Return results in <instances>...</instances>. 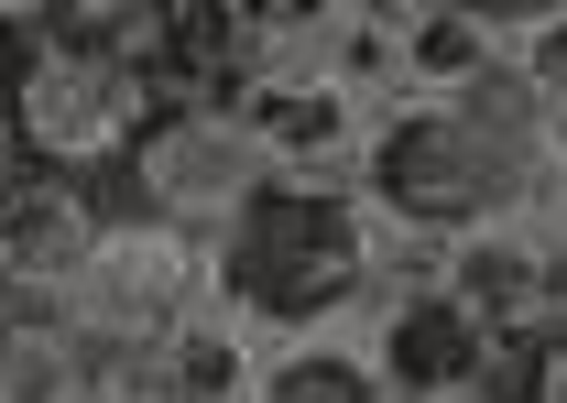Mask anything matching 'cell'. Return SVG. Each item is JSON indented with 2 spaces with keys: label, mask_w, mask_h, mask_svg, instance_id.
I'll return each instance as SVG.
<instances>
[{
  "label": "cell",
  "mask_w": 567,
  "mask_h": 403,
  "mask_svg": "<svg viewBox=\"0 0 567 403\" xmlns=\"http://www.w3.org/2000/svg\"><path fill=\"white\" fill-rule=\"evenodd\" d=\"M546 175H557V121L535 110V87L513 76V55H492L470 87H447V99H404L393 121H371L360 207L458 251L470 229L535 207V197H546Z\"/></svg>",
  "instance_id": "6da1fadb"
},
{
  "label": "cell",
  "mask_w": 567,
  "mask_h": 403,
  "mask_svg": "<svg viewBox=\"0 0 567 403\" xmlns=\"http://www.w3.org/2000/svg\"><path fill=\"white\" fill-rule=\"evenodd\" d=\"M208 306L262 360H284V349H360L371 306H382L360 197H284V186L251 197L208 240Z\"/></svg>",
  "instance_id": "7a4b0ae2"
},
{
  "label": "cell",
  "mask_w": 567,
  "mask_h": 403,
  "mask_svg": "<svg viewBox=\"0 0 567 403\" xmlns=\"http://www.w3.org/2000/svg\"><path fill=\"white\" fill-rule=\"evenodd\" d=\"M0 99H11L22 164H44V175H110V164H132L142 121L164 110L153 76L110 66V55H76V44H55L44 22L22 33V55H11V76H0Z\"/></svg>",
  "instance_id": "3957f363"
},
{
  "label": "cell",
  "mask_w": 567,
  "mask_h": 403,
  "mask_svg": "<svg viewBox=\"0 0 567 403\" xmlns=\"http://www.w3.org/2000/svg\"><path fill=\"white\" fill-rule=\"evenodd\" d=\"M350 360L371 371V393H382V403H524V382H535V349L492 338L447 283H425V294H382Z\"/></svg>",
  "instance_id": "277c9868"
},
{
  "label": "cell",
  "mask_w": 567,
  "mask_h": 403,
  "mask_svg": "<svg viewBox=\"0 0 567 403\" xmlns=\"http://www.w3.org/2000/svg\"><path fill=\"white\" fill-rule=\"evenodd\" d=\"M99 360H121V349H153V338H175L186 317H208V240H186V229H164V218H110L99 229V251L76 262L66 306H55Z\"/></svg>",
  "instance_id": "5b68a950"
},
{
  "label": "cell",
  "mask_w": 567,
  "mask_h": 403,
  "mask_svg": "<svg viewBox=\"0 0 567 403\" xmlns=\"http://www.w3.org/2000/svg\"><path fill=\"white\" fill-rule=\"evenodd\" d=\"M251 197H274L262 175V142L240 121V99H164L132 142V207L186 229V240H218Z\"/></svg>",
  "instance_id": "8992f818"
},
{
  "label": "cell",
  "mask_w": 567,
  "mask_h": 403,
  "mask_svg": "<svg viewBox=\"0 0 567 403\" xmlns=\"http://www.w3.org/2000/svg\"><path fill=\"white\" fill-rule=\"evenodd\" d=\"M99 197L76 186V175H44V164H22L11 186H0V306H66L76 262L99 251Z\"/></svg>",
  "instance_id": "52a82bcc"
},
{
  "label": "cell",
  "mask_w": 567,
  "mask_h": 403,
  "mask_svg": "<svg viewBox=\"0 0 567 403\" xmlns=\"http://www.w3.org/2000/svg\"><path fill=\"white\" fill-rule=\"evenodd\" d=\"M240 121H251L262 175H274L284 197H360L371 110H350L339 87H274V99H240Z\"/></svg>",
  "instance_id": "ba28073f"
},
{
  "label": "cell",
  "mask_w": 567,
  "mask_h": 403,
  "mask_svg": "<svg viewBox=\"0 0 567 403\" xmlns=\"http://www.w3.org/2000/svg\"><path fill=\"white\" fill-rule=\"evenodd\" d=\"M262 382V349L229 328V317H186L175 338H153V349H121V360H99V403H251Z\"/></svg>",
  "instance_id": "9c48e42d"
},
{
  "label": "cell",
  "mask_w": 567,
  "mask_h": 403,
  "mask_svg": "<svg viewBox=\"0 0 567 403\" xmlns=\"http://www.w3.org/2000/svg\"><path fill=\"white\" fill-rule=\"evenodd\" d=\"M0 403H99V349L44 317V306H11L0 328Z\"/></svg>",
  "instance_id": "30bf717a"
},
{
  "label": "cell",
  "mask_w": 567,
  "mask_h": 403,
  "mask_svg": "<svg viewBox=\"0 0 567 403\" xmlns=\"http://www.w3.org/2000/svg\"><path fill=\"white\" fill-rule=\"evenodd\" d=\"M251 403H382V393L350 349H284V360H262Z\"/></svg>",
  "instance_id": "8fae6325"
},
{
  "label": "cell",
  "mask_w": 567,
  "mask_h": 403,
  "mask_svg": "<svg viewBox=\"0 0 567 403\" xmlns=\"http://www.w3.org/2000/svg\"><path fill=\"white\" fill-rule=\"evenodd\" d=\"M502 55H513V76L535 87V110L567 132V11H535V22H502Z\"/></svg>",
  "instance_id": "7c38bea8"
},
{
  "label": "cell",
  "mask_w": 567,
  "mask_h": 403,
  "mask_svg": "<svg viewBox=\"0 0 567 403\" xmlns=\"http://www.w3.org/2000/svg\"><path fill=\"white\" fill-rule=\"evenodd\" d=\"M22 175V132H11V99H0V186Z\"/></svg>",
  "instance_id": "4fadbf2b"
},
{
  "label": "cell",
  "mask_w": 567,
  "mask_h": 403,
  "mask_svg": "<svg viewBox=\"0 0 567 403\" xmlns=\"http://www.w3.org/2000/svg\"><path fill=\"white\" fill-rule=\"evenodd\" d=\"M546 207L567 218V132H557V175H546Z\"/></svg>",
  "instance_id": "5bb4252c"
},
{
  "label": "cell",
  "mask_w": 567,
  "mask_h": 403,
  "mask_svg": "<svg viewBox=\"0 0 567 403\" xmlns=\"http://www.w3.org/2000/svg\"><path fill=\"white\" fill-rule=\"evenodd\" d=\"M0 328H11V306H0Z\"/></svg>",
  "instance_id": "9a60e30c"
}]
</instances>
